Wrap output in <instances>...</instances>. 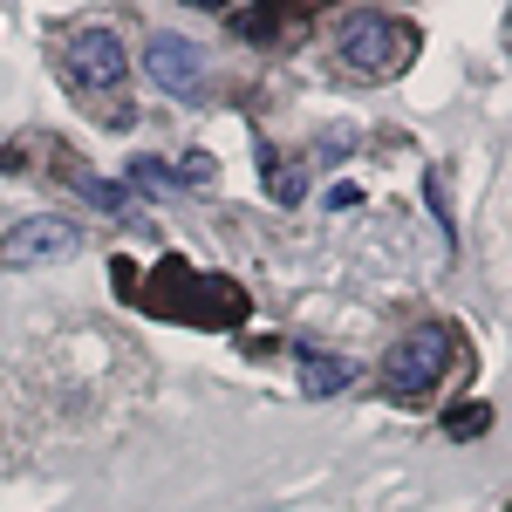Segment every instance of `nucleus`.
<instances>
[{
    "label": "nucleus",
    "instance_id": "obj_1",
    "mask_svg": "<svg viewBox=\"0 0 512 512\" xmlns=\"http://www.w3.org/2000/svg\"><path fill=\"white\" fill-rule=\"evenodd\" d=\"M62 82L76 89V103L103 130H130L137 123V103H130V55H123L117 28H69L62 41Z\"/></svg>",
    "mask_w": 512,
    "mask_h": 512
},
{
    "label": "nucleus",
    "instance_id": "obj_8",
    "mask_svg": "<svg viewBox=\"0 0 512 512\" xmlns=\"http://www.w3.org/2000/svg\"><path fill=\"white\" fill-rule=\"evenodd\" d=\"M21 437H35V424H28V403H21V383L0 369V465H14L28 444Z\"/></svg>",
    "mask_w": 512,
    "mask_h": 512
},
{
    "label": "nucleus",
    "instance_id": "obj_6",
    "mask_svg": "<svg viewBox=\"0 0 512 512\" xmlns=\"http://www.w3.org/2000/svg\"><path fill=\"white\" fill-rule=\"evenodd\" d=\"M144 69L158 76V89H171V96H192L198 82H205V48L185 35H151V48H144Z\"/></svg>",
    "mask_w": 512,
    "mask_h": 512
},
{
    "label": "nucleus",
    "instance_id": "obj_3",
    "mask_svg": "<svg viewBox=\"0 0 512 512\" xmlns=\"http://www.w3.org/2000/svg\"><path fill=\"white\" fill-rule=\"evenodd\" d=\"M410 55H417V35H410V21H390V14H349L342 35H335V62H342L355 82L403 76Z\"/></svg>",
    "mask_w": 512,
    "mask_h": 512
},
{
    "label": "nucleus",
    "instance_id": "obj_14",
    "mask_svg": "<svg viewBox=\"0 0 512 512\" xmlns=\"http://www.w3.org/2000/svg\"><path fill=\"white\" fill-rule=\"evenodd\" d=\"M110 274H117V294H137V267H130V260H117Z\"/></svg>",
    "mask_w": 512,
    "mask_h": 512
},
{
    "label": "nucleus",
    "instance_id": "obj_4",
    "mask_svg": "<svg viewBox=\"0 0 512 512\" xmlns=\"http://www.w3.org/2000/svg\"><path fill=\"white\" fill-rule=\"evenodd\" d=\"M451 362H458V335L437 328V321H424V328H410V335L383 355V383H390L396 396H424L431 383L451 376Z\"/></svg>",
    "mask_w": 512,
    "mask_h": 512
},
{
    "label": "nucleus",
    "instance_id": "obj_12",
    "mask_svg": "<svg viewBox=\"0 0 512 512\" xmlns=\"http://www.w3.org/2000/svg\"><path fill=\"white\" fill-rule=\"evenodd\" d=\"M233 28H239V35H274V28H280V7H267V14H239Z\"/></svg>",
    "mask_w": 512,
    "mask_h": 512
},
{
    "label": "nucleus",
    "instance_id": "obj_15",
    "mask_svg": "<svg viewBox=\"0 0 512 512\" xmlns=\"http://www.w3.org/2000/svg\"><path fill=\"white\" fill-rule=\"evenodd\" d=\"M506 41H512V14H506Z\"/></svg>",
    "mask_w": 512,
    "mask_h": 512
},
{
    "label": "nucleus",
    "instance_id": "obj_13",
    "mask_svg": "<svg viewBox=\"0 0 512 512\" xmlns=\"http://www.w3.org/2000/svg\"><path fill=\"white\" fill-rule=\"evenodd\" d=\"M185 185H212V158H205V151L185 158Z\"/></svg>",
    "mask_w": 512,
    "mask_h": 512
},
{
    "label": "nucleus",
    "instance_id": "obj_10",
    "mask_svg": "<svg viewBox=\"0 0 512 512\" xmlns=\"http://www.w3.org/2000/svg\"><path fill=\"white\" fill-rule=\"evenodd\" d=\"M62 178H69V185H76V192L89 198V205H123V192H117V185H103V178H89V171H82L76 158H69V171H62Z\"/></svg>",
    "mask_w": 512,
    "mask_h": 512
},
{
    "label": "nucleus",
    "instance_id": "obj_2",
    "mask_svg": "<svg viewBox=\"0 0 512 512\" xmlns=\"http://www.w3.org/2000/svg\"><path fill=\"white\" fill-rule=\"evenodd\" d=\"M144 308L151 315H178L192 321V328H239L246 321V287L226 274H198V267H185V260H164L158 280L144 287Z\"/></svg>",
    "mask_w": 512,
    "mask_h": 512
},
{
    "label": "nucleus",
    "instance_id": "obj_9",
    "mask_svg": "<svg viewBox=\"0 0 512 512\" xmlns=\"http://www.w3.org/2000/svg\"><path fill=\"white\" fill-rule=\"evenodd\" d=\"M130 185H137V192L171 198V192H178V171H164L158 158H130Z\"/></svg>",
    "mask_w": 512,
    "mask_h": 512
},
{
    "label": "nucleus",
    "instance_id": "obj_11",
    "mask_svg": "<svg viewBox=\"0 0 512 512\" xmlns=\"http://www.w3.org/2000/svg\"><path fill=\"white\" fill-rule=\"evenodd\" d=\"M485 424H492V410H485V403H465V410H451V417H444V431H451V437H478Z\"/></svg>",
    "mask_w": 512,
    "mask_h": 512
},
{
    "label": "nucleus",
    "instance_id": "obj_7",
    "mask_svg": "<svg viewBox=\"0 0 512 512\" xmlns=\"http://www.w3.org/2000/svg\"><path fill=\"white\" fill-rule=\"evenodd\" d=\"M294 369H301V390H308V396H342L355 383V362L321 355V349H294Z\"/></svg>",
    "mask_w": 512,
    "mask_h": 512
},
{
    "label": "nucleus",
    "instance_id": "obj_5",
    "mask_svg": "<svg viewBox=\"0 0 512 512\" xmlns=\"http://www.w3.org/2000/svg\"><path fill=\"white\" fill-rule=\"evenodd\" d=\"M82 226L76 219H21L14 233H0V267H48V260H76Z\"/></svg>",
    "mask_w": 512,
    "mask_h": 512
}]
</instances>
